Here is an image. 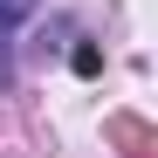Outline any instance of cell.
<instances>
[{"mask_svg":"<svg viewBox=\"0 0 158 158\" xmlns=\"http://www.w3.org/2000/svg\"><path fill=\"white\" fill-rule=\"evenodd\" d=\"M35 14V0H0V28H14V21H28Z\"/></svg>","mask_w":158,"mask_h":158,"instance_id":"6da1fadb","label":"cell"},{"mask_svg":"<svg viewBox=\"0 0 158 158\" xmlns=\"http://www.w3.org/2000/svg\"><path fill=\"white\" fill-rule=\"evenodd\" d=\"M7 76L14 69H7V28H0V89H7Z\"/></svg>","mask_w":158,"mask_h":158,"instance_id":"7a4b0ae2","label":"cell"}]
</instances>
